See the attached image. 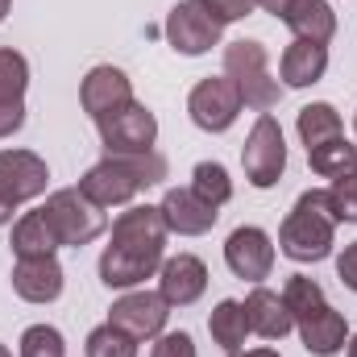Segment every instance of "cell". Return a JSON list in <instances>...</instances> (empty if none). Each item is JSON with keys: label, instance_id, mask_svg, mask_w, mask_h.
Masks as SVG:
<instances>
[{"label": "cell", "instance_id": "1", "mask_svg": "<svg viewBox=\"0 0 357 357\" xmlns=\"http://www.w3.org/2000/svg\"><path fill=\"white\" fill-rule=\"evenodd\" d=\"M167 220L162 208L137 204L112 220V237L100 254V282L108 291H129L146 278H154L167 262Z\"/></svg>", "mask_w": 357, "mask_h": 357}, {"label": "cell", "instance_id": "2", "mask_svg": "<svg viewBox=\"0 0 357 357\" xmlns=\"http://www.w3.org/2000/svg\"><path fill=\"white\" fill-rule=\"evenodd\" d=\"M337 208L328 191H303L278 229V250L291 262H324L337 245Z\"/></svg>", "mask_w": 357, "mask_h": 357}, {"label": "cell", "instance_id": "3", "mask_svg": "<svg viewBox=\"0 0 357 357\" xmlns=\"http://www.w3.org/2000/svg\"><path fill=\"white\" fill-rule=\"evenodd\" d=\"M167 178V158L158 150L146 154H108L104 162H96L88 175L79 178V191L100 208H121L129 204L142 187H154Z\"/></svg>", "mask_w": 357, "mask_h": 357}, {"label": "cell", "instance_id": "4", "mask_svg": "<svg viewBox=\"0 0 357 357\" xmlns=\"http://www.w3.org/2000/svg\"><path fill=\"white\" fill-rule=\"evenodd\" d=\"M225 75L237 84L245 108H254V112L278 108L282 88H278V79L270 75V54H266L262 42H254V38L229 42V46H225Z\"/></svg>", "mask_w": 357, "mask_h": 357}, {"label": "cell", "instance_id": "5", "mask_svg": "<svg viewBox=\"0 0 357 357\" xmlns=\"http://www.w3.org/2000/svg\"><path fill=\"white\" fill-rule=\"evenodd\" d=\"M46 220H50V229H54V237H59V245H88L96 241L104 229H108V220H104V208L100 204H91L88 195L79 191V187H63V191H54L50 199H46Z\"/></svg>", "mask_w": 357, "mask_h": 357}, {"label": "cell", "instance_id": "6", "mask_svg": "<svg viewBox=\"0 0 357 357\" xmlns=\"http://www.w3.org/2000/svg\"><path fill=\"white\" fill-rule=\"evenodd\" d=\"M225 33V21L204 4V0H178L175 8L167 13V42L175 46L178 54L195 59L208 54Z\"/></svg>", "mask_w": 357, "mask_h": 357}, {"label": "cell", "instance_id": "7", "mask_svg": "<svg viewBox=\"0 0 357 357\" xmlns=\"http://www.w3.org/2000/svg\"><path fill=\"white\" fill-rule=\"evenodd\" d=\"M241 167H245V178L254 183V187H274L282 171H287V146H282V129H278V121L262 112L258 116V125L250 129V137H245V146H241Z\"/></svg>", "mask_w": 357, "mask_h": 357}, {"label": "cell", "instance_id": "8", "mask_svg": "<svg viewBox=\"0 0 357 357\" xmlns=\"http://www.w3.org/2000/svg\"><path fill=\"white\" fill-rule=\"evenodd\" d=\"M96 129H100V142H104L108 154H146L158 142V116L137 100L129 108L96 121Z\"/></svg>", "mask_w": 357, "mask_h": 357}, {"label": "cell", "instance_id": "9", "mask_svg": "<svg viewBox=\"0 0 357 357\" xmlns=\"http://www.w3.org/2000/svg\"><path fill=\"white\" fill-rule=\"evenodd\" d=\"M187 112L204 133H225L241 112V91L229 75H208L187 96Z\"/></svg>", "mask_w": 357, "mask_h": 357}, {"label": "cell", "instance_id": "10", "mask_svg": "<svg viewBox=\"0 0 357 357\" xmlns=\"http://www.w3.org/2000/svg\"><path fill=\"white\" fill-rule=\"evenodd\" d=\"M167 316H171V303H167L158 291H129V295H121V299L112 303L108 324H116V328L129 333L133 341H154V337H162Z\"/></svg>", "mask_w": 357, "mask_h": 357}, {"label": "cell", "instance_id": "11", "mask_svg": "<svg viewBox=\"0 0 357 357\" xmlns=\"http://www.w3.org/2000/svg\"><path fill=\"white\" fill-rule=\"evenodd\" d=\"M46 183H50V171L33 150H0V195L13 208L38 199Z\"/></svg>", "mask_w": 357, "mask_h": 357}, {"label": "cell", "instance_id": "12", "mask_svg": "<svg viewBox=\"0 0 357 357\" xmlns=\"http://www.w3.org/2000/svg\"><path fill=\"white\" fill-rule=\"evenodd\" d=\"M79 104H84V112L91 121H104V116L133 104V84H129V75L121 67H108V63L91 67L84 75V84H79Z\"/></svg>", "mask_w": 357, "mask_h": 357}, {"label": "cell", "instance_id": "13", "mask_svg": "<svg viewBox=\"0 0 357 357\" xmlns=\"http://www.w3.org/2000/svg\"><path fill=\"white\" fill-rule=\"evenodd\" d=\"M225 262H229V270L237 278L262 282V278H270V270H274V245H270V237L258 225H241L225 241Z\"/></svg>", "mask_w": 357, "mask_h": 357}, {"label": "cell", "instance_id": "14", "mask_svg": "<svg viewBox=\"0 0 357 357\" xmlns=\"http://www.w3.org/2000/svg\"><path fill=\"white\" fill-rule=\"evenodd\" d=\"M25 88H29L25 54L0 46V137H13L25 125Z\"/></svg>", "mask_w": 357, "mask_h": 357}, {"label": "cell", "instance_id": "15", "mask_svg": "<svg viewBox=\"0 0 357 357\" xmlns=\"http://www.w3.org/2000/svg\"><path fill=\"white\" fill-rule=\"evenodd\" d=\"M204 291H208V266L195 254H175V258L162 262V270H158V295L171 307H191Z\"/></svg>", "mask_w": 357, "mask_h": 357}, {"label": "cell", "instance_id": "16", "mask_svg": "<svg viewBox=\"0 0 357 357\" xmlns=\"http://www.w3.org/2000/svg\"><path fill=\"white\" fill-rule=\"evenodd\" d=\"M158 208H162L167 229L178 233V237H199V233H208V229L216 225V216H220V208L204 204L191 187H171Z\"/></svg>", "mask_w": 357, "mask_h": 357}, {"label": "cell", "instance_id": "17", "mask_svg": "<svg viewBox=\"0 0 357 357\" xmlns=\"http://www.w3.org/2000/svg\"><path fill=\"white\" fill-rule=\"evenodd\" d=\"M13 291L25 303H54L63 295V266L59 258H17L13 266Z\"/></svg>", "mask_w": 357, "mask_h": 357}, {"label": "cell", "instance_id": "18", "mask_svg": "<svg viewBox=\"0 0 357 357\" xmlns=\"http://www.w3.org/2000/svg\"><path fill=\"white\" fill-rule=\"evenodd\" d=\"M324 71H328V46H320V42L295 38L278 59V75L287 88H312L324 79Z\"/></svg>", "mask_w": 357, "mask_h": 357}, {"label": "cell", "instance_id": "19", "mask_svg": "<svg viewBox=\"0 0 357 357\" xmlns=\"http://www.w3.org/2000/svg\"><path fill=\"white\" fill-rule=\"evenodd\" d=\"M245 320H250V333H258V337H266V341H282V337L295 328V320H291L282 295H278V291H266V287H254V291H250V299H245Z\"/></svg>", "mask_w": 357, "mask_h": 357}, {"label": "cell", "instance_id": "20", "mask_svg": "<svg viewBox=\"0 0 357 357\" xmlns=\"http://www.w3.org/2000/svg\"><path fill=\"white\" fill-rule=\"evenodd\" d=\"M299 328V337H303V349L316 357H333L345 349V341H349V324H345V316L337 312V307H324V312H316V316H307L303 324H295Z\"/></svg>", "mask_w": 357, "mask_h": 357}, {"label": "cell", "instance_id": "21", "mask_svg": "<svg viewBox=\"0 0 357 357\" xmlns=\"http://www.w3.org/2000/svg\"><path fill=\"white\" fill-rule=\"evenodd\" d=\"M282 25H287L295 38H303V42L328 46L333 33H337V13H333L328 0H299V4L282 17Z\"/></svg>", "mask_w": 357, "mask_h": 357}, {"label": "cell", "instance_id": "22", "mask_svg": "<svg viewBox=\"0 0 357 357\" xmlns=\"http://www.w3.org/2000/svg\"><path fill=\"white\" fill-rule=\"evenodd\" d=\"M8 245H13L17 258H50V254L59 250V237H54L46 212L38 208V212H25V216L13 225V241H8Z\"/></svg>", "mask_w": 357, "mask_h": 357}, {"label": "cell", "instance_id": "23", "mask_svg": "<svg viewBox=\"0 0 357 357\" xmlns=\"http://www.w3.org/2000/svg\"><path fill=\"white\" fill-rule=\"evenodd\" d=\"M208 333H212V341H216L225 354H237V349L245 345V337H250L245 303H237V299H220V303L212 307V316H208Z\"/></svg>", "mask_w": 357, "mask_h": 357}, {"label": "cell", "instance_id": "24", "mask_svg": "<svg viewBox=\"0 0 357 357\" xmlns=\"http://www.w3.org/2000/svg\"><path fill=\"white\" fill-rule=\"evenodd\" d=\"M307 162H312V171L320 178H341V175H349V171H357V146L345 142V137L320 142V146L307 150Z\"/></svg>", "mask_w": 357, "mask_h": 357}, {"label": "cell", "instance_id": "25", "mask_svg": "<svg viewBox=\"0 0 357 357\" xmlns=\"http://www.w3.org/2000/svg\"><path fill=\"white\" fill-rule=\"evenodd\" d=\"M299 137L303 146H320V142H333V137H345V125H341V112L333 104H303L299 108Z\"/></svg>", "mask_w": 357, "mask_h": 357}, {"label": "cell", "instance_id": "26", "mask_svg": "<svg viewBox=\"0 0 357 357\" xmlns=\"http://www.w3.org/2000/svg\"><path fill=\"white\" fill-rule=\"evenodd\" d=\"M191 191H195L204 204L225 208V204L233 199V178H229V171H225L220 162H199V167L191 171Z\"/></svg>", "mask_w": 357, "mask_h": 357}, {"label": "cell", "instance_id": "27", "mask_svg": "<svg viewBox=\"0 0 357 357\" xmlns=\"http://www.w3.org/2000/svg\"><path fill=\"white\" fill-rule=\"evenodd\" d=\"M88 357H137V341L129 333H121L116 324H100L88 333V345H84Z\"/></svg>", "mask_w": 357, "mask_h": 357}, {"label": "cell", "instance_id": "28", "mask_svg": "<svg viewBox=\"0 0 357 357\" xmlns=\"http://www.w3.org/2000/svg\"><path fill=\"white\" fill-rule=\"evenodd\" d=\"M21 357H67L63 333L50 324H33L21 333Z\"/></svg>", "mask_w": 357, "mask_h": 357}, {"label": "cell", "instance_id": "29", "mask_svg": "<svg viewBox=\"0 0 357 357\" xmlns=\"http://www.w3.org/2000/svg\"><path fill=\"white\" fill-rule=\"evenodd\" d=\"M328 195H333L337 220H354V225H357V171H349V175H341V178H333Z\"/></svg>", "mask_w": 357, "mask_h": 357}, {"label": "cell", "instance_id": "30", "mask_svg": "<svg viewBox=\"0 0 357 357\" xmlns=\"http://www.w3.org/2000/svg\"><path fill=\"white\" fill-rule=\"evenodd\" d=\"M150 357H195V341L187 333H162Z\"/></svg>", "mask_w": 357, "mask_h": 357}, {"label": "cell", "instance_id": "31", "mask_svg": "<svg viewBox=\"0 0 357 357\" xmlns=\"http://www.w3.org/2000/svg\"><path fill=\"white\" fill-rule=\"evenodd\" d=\"M204 4H208V8H212L220 21H225V25H229V21H241V17H250V13H254L262 0H204Z\"/></svg>", "mask_w": 357, "mask_h": 357}, {"label": "cell", "instance_id": "32", "mask_svg": "<svg viewBox=\"0 0 357 357\" xmlns=\"http://www.w3.org/2000/svg\"><path fill=\"white\" fill-rule=\"evenodd\" d=\"M337 274H341V282H345L349 291H357V241L345 245V254L337 258Z\"/></svg>", "mask_w": 357, "mask_h": 357}, {"label": "cell", "instance_id": "33", "mask_svg": "<svg viewBox=\"0 0 357 357\" xmlns=\"http://www.w3.org/2000/svg\"><path fill=\"white\" fill-rule=\"evenodd\" d=\"M295 4H299V0H262V8H266V13H274L278 21H282V17H287Z\"/></svg>", "mask_w": 357, "mask_h": 357}, {"label": "cell", "instance_id": "34", "mask_svg": "<svg viewBox=\"0 0 357 357\" xmlns=\"http://www.w3.org/2000/svg\"><path fill=\"white\" fill-rule=\"evenodd\" d=\"M229 357H278L274 349H237V354H229Z\"/></svg>", "mask_w": 357, "mask_h": 357}, {"label": "cell", "instance_id": "35", "mask_svg": "<svg viewBox=\"0 0 357 357\" xmlns=\"http://www.w3.org/2000/svg\"><path fill=\"white\" fill-rule=\"evenodd\" d=\"M13 212H17V208H13V204L0 195V225H8V220H13Z\"/></svg>", "mask_w": 357, "mask_h": 357}, {"label": "cell", "instance_id": "36", "mask_svg": "<svg viewBox=\"0 0 357 357\" xmlns=\"http://www.w3.org/2000/svg\"><path fill=\"white\" fill-rule=\"evenodd\" d=\"M345 354H349V357H357V333L349 337V341H345Z\"/></svg>", "mask_w": 357, "mask_h": 357}, {"label": "cell", "instance_id": "37", "mask_svg": "<svg viewBox=\"0 0 357 357\" xmlns=\"http://www.w3.org/2000/svg\"><path fill=\"white\" fill-rule=\"evenodd\" d=\"M8 4H13V0H0V21L8 17Z\"/></svg>", "mask_w": 357, "mask_h": 357}, {"label": "cell", "instance_id": "38", "mask_svg": "<svg viewBox=\"0 0 357 357\" xmlns=\"http://www.w3.org/2000/svg\"><path fill=\"white\" fill-rule=\"evenodd\" d=\"M0 357H13V354H8V349H4V345H0Z\"/></svg>", "mask_w": 357, "mask_h": 357}, {"label": "cell", "instance_id": "39", "mask_svg": "<svg viewBox=\"0 0 357 357\" xmlns=\"http://www.w3.org/2000/svg\"><path fill=\"white\" fill-rule=\"evenodd\" d=\"M354 129H357V116H354Z\"/></svg>", "mask_w": 357, "mask_h": 357}]
</instances>
